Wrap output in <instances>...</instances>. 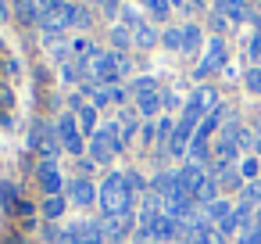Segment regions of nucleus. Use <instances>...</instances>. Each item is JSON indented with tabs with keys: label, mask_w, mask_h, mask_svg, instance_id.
<instances>
[{
	"label": "nucleus",
	"mask_w": 261,
	"mask_h": 244,
	"mask_svg": "<svg viewBox=\"0 0 261 244\" xmlns=\"http://www.w3.org/2000/svg\"><path fill=\"white\" fill-rule=\"evenodd\" d=\"M247 90L250 94H261V69H250L247 72Z\"/></svg>",
	"instance_id": "7c9ffc66"
},
{
	"label": "nucleus",
	"mask_w": 261,
	"mask_h": 244,
	"mask_svg": "<svg viewBox=\"0 0 261 244\" xmlns=\"http://www.w3.org/2000/svg\"><path fill=\"white\" fill-rule=\"evenodd\" d=\"M97 4H104V11H108V15H115V11H118V0H97Z\"/></svg>",
	"instance_id": "ea45409f"
},
{
	"label": "nucleus",
	"mask_w": 261,
	"mask_h": 244,
	"mask_svg": "<svg viewBox=\"0 0 261 244\" xmlns=\"http://www.w3.org/2000/svg\"><path fill=\"white\" fill-rule=\"evenodd\" d=\"M243 205H261V180H250V183H243Z\"/></svg>",
	"instance_id": "393cba45"
},
{
	"label": "nucleus",
	"mask_w": 261,
	"mask_h": 244,
	"mask_svg": "<svg viewBox=\"0 0 261 244\" xmlns=\"http://www.w3.org/2000/svg\"><path fill=\"white\" fill-rule=\"evenodd\" d=\"M200 47V29L197 26H186L182 29V51H197Z\"/></svg>",
	"instance_id": "bb28decb"
},
{
	"label": "nucleus",
	"mask_w": 261,
	"mask_h": 244,
	"mask_svg": "<svg viewBox=\"0 0 261 244\" xmlns=\"http://www.w3.org/2000/svg\"><path fill=\"white\" fill-rule=\"evenodd\" d=\"M68 197H72V205H93V201H97V190H93V183H90L86 176H79V180L68 187Z\"/></svg>",
	"instance_id": "ddd939ff"
},
{
	"label": "nucleus",
	"mask_w": 261,
	"mask_h": 244,
	"mask_svg": "<svg viewBox=\"0 0 261 244\" xmlns=\"http://www.w3.org/2000/svg\"><path fill=\"white\" fill-rule=\"evenodd\" d=\"M111 97H115V90H97V94H93V104L100 108V104H108Z\"/></svg>",
	"instance_id": "e433bc0d"
},
{
	"label": "nucleus",
	"mask_w": 261,
	"mask_h": 244,
	"mask_svg": "<svg viewBox=\"0 0 261 244\" xmlns=\"http://www.w3.org/2000/svg\"><path fill=\"white\" fill-rule=\"evenodd\" d=\"M33 147H40V154L47 158V162H54L58 158V151H61V144H58V137H54V126H36L33 129Z\"/></svg>",
	"instance_id": "0eeeda50"
},
{
	"label": "nucleus",
	"mask_w": 261,
	"mask_h": 244,
	"mask_svg": "<svg viewBox=\"0 0 261 244\" xmlns=\"http://www.w3.org/2000/svg\"><path fill=\"white\" fill-rule=\"evenodd\" d=\"M250 58H261V36L250 40Z\"/></svg>",
	"instance_id": "58836bf2"
},
{
	"label": "nucleus",
	"mask_w": 261,
	"mask_h": 244,
	"mask_svg": "<svg viewBox=\"0 0 261 244\" xmlns=\"http://www.w3.org/2000/svg\"><path fill=\"white\" fill-rule=\"evenodd\" d=\"M222 65H225V43H222V40H211L204 61L197 65V76H211V72H218Z\"/></svg>",
	"instance_id": "9d476101"
},
{
	"label": "nucleus",
	"mask_w": 261,
	"mask_h": 244,
	"mask_svg": "<svg viewBox=\"0 0 261 244\" xmlns=\"http://www.w3.org/2000/svg\"><path fill=\"white\" fill-rule=\"evenodd\" d=\"M133 43H136V47H143V51H150V47L158 43V33H154L150 26H143V22H140V26L133 29Z\"/></svg>",
	"instance_id": "f3484780"
},
{
	"label": "nucleus",
	"mask_w": 261,
	"mask_h": 244,
	"mask_svg": "<svg viewBox=\"0 0 261 244\" xmlns=\"http://www.w3.org/2000/svg\"><path fill=\"white\" fill-rule=\"evenodd\" d=\"M240 176H250V180H254V176H257V158H247V162L240 165Z\"/></svg>",
	"instance_id": "f704fd0d"
},
{
	"label": "nucleus",
	"mask_w": 261,
	"mask_h": 244,
	"mask_svg": "<svg viewBox=\"0 0 261 244\" xmlns=\"http://www.w3.org/2000/svg\"><path fill=\"white\" fill-rule=\"evenodd\" d=\"M72 15H75V8L72 4H65V8H54V11H40V26H43V33H65L68 26H72Z\"/></svg>",
	"instance_id": "39448f33"
},
{
	"label": "nucleus",
	"mask_w": 261,
	"mask_h": 244,
	"mask_svg": "<svg viewBox=\"0 0 261 244\" xmlns=\"http://www.w3.org/2000/svg\"><path fill=\"white\" fill-rule=\"evenodd\" d=\"M250 223H254V208H250V205H236V208H232V215H229L225 223H218V233H222V237H225V233H236V230H243V233H247V230H250Z\"/></svg>",
	"instance_id": "1a4fd4ad"
},
{
	"label": "nucleus",
	"mask_w": 261,
	"mask_h": 244,
	"mask_svg": "<svg viewBox=\"0 0 261 244\" xmlns=\"http://www.w3.org/2000/svg\"><path fill=\"white\" fill-rule=\"evenodd\" d=\"M222 240H225V237L218 233V226H207V223L197 226V233L190 237V244H222Z\"/></svg>",
	"instance_id": "2eb2a0df"
},
{
	"label": "nucleus",
	"mask_w": 261,
	"mask_h": 244,
	"mask_svg": "<svg viewBox=\"0 0 261 244\" xmlns=\"http://www.w3.org/2000/svg\"><path fill=\"white\" fill-rule=\"evenodd\" d=\"M240 244H261V226H257V230L250 226V230H247V233L240 237Z\"/></svg>",
	"instance_id": "c9c22d12"
},
{
	"label": "nucleus",
	"mask_w": 261,
	"mask_h": 244,
	"mask_svg": "<svg viewBox=\"0 0 261 244\" xmlns=\"http://www.w3.org/2000/svg\"><path fill=\"white\" fill-rule=\"evenodd\" d=\"M4 15H8V8H4V0H0V18H4Z\"/></svg>",
	"instance_id": "79ce46f5"
},
{
	"label": "nucleus",
	"mask_w": 261,
	"mask_h": 244,
	"mask_svg": "<svg viewBox=\"0 0 261 244\" xmlns=\"http://www.w3.org/2000/svg\"><path fill=\"white\" fill-rule=\"evenodd\" d=\"M250 147H254V151H261V129L254 133V144H250Z\"/></svg>",
	"instance_id": "a19ab883"
},
{
	"label": "nucleus",
	"mask_w": 261,
	"mask_h": 244,
	"mask_svg": "<svg viewBox=\"0 0 261 244\" xmlns=\"http://www.w3.org/2000/svg\"><path fill=\"white\" fill-rule=\"evenodd\" d=\"M72 26L86 29V26H90V11H86V8H75V15H72Z\"/></svg>",
	"instance_id": "2f4dec72"
},
{
	"label": "nucleus",
	"mask_w": 261,
	"mask_h": 244,
	"mask_svg": "<svg viewBox=\"0 0 261 244\" xmlns=\"http://www.w3.org/2000/svg\"><path fill=\"white\" fill-rule=\"evenodd\" d=\"M154 86H158V83H154L150 76H143V79H136V83H133V90H136V97H143V94H154Z\"/></svg>",
	"instance_id": "c756f323"
},
{
	"label": "nucleus",
	"mask_w": 261,
	"mask_h": 244,
	"mask_svg": "<svg viewBox=\"0 0 261 244\" xmlns=\"http://www.w3.org/2000/svg\"><path fill=\"white\" fill-rule=\"evenodd\" d=\"M190 133H193V129H186V126L179 122V126H175V133H172V140H168V154H182V151H186Z\"/></svg>",
	"instance_id": "a211bd4d"
},
{
	"label": "nucleus",
	"mask_w": 261,
	"mask_h": 244,
	"mask_svg": "<svg viewBox=\"0 0 261 244\" xmlns=\"http://www.w3.org/2000/svg\"><path fill=\"white\" fill-rule=\"evenodd\" d=\"M136 104H140V115L143 119H150V115L161 112V97L158 94H143V97H136Z\"/></svg>",
	"instance_id": "aec40b11"
},
{
	"label": "nucleus",
	"mask_w": 261,
	"mask_h": 244,
	"mask_svg": "<svg viewBox=\"0 0 261 244\" xmlns=\"http://www.w3.org/2000/svg\"><path fill=\"white\" fill-rule=\"evenodd\" d=\"M97 201L108 215H129V205H133V187H129V176L125 172H111L100 190H97Z\"/></svg>",
	"instance_id": "f257e3e1"
},
{
	"label": "nucleus",
	"mask_w": 261,
	"mask_h": 244,
	"mask_svg": "<svg viewBox=\"0 0 261 244\" xmlns=\"http://www.w3.org/2000/svg\"><path fill=\"white\" fill-rule=\"evenodd\" d=\"M218 183H222V187H243V176H240V169L222 165V169H218Z\"/></svg>",
	"instance_id": "b1692460"
},
{
	"label": "nucleus",
	"mask_w": 261,
	"mask_h": 244,
	"mask_svg": "<svg viewBox=\"0 0 261 244\" xmlns=\"http://www.w3.org/2000/svg\"><path fill=\"white\" fill-rule=\"evenodd\" d=\"M129 226H133V219H129V215H108V219L100 223L104 237H111V240H122V237L129 233Z\"/></svg>",
	"instance_id": "4468645a"
},
{
	"label": "nucleus",
	"mask_w": 261,
	"mask_h": 244,
	"mask_svg": "<svg viewBox=\"0 0 261 244\" xmlns=\"http://www.w3.org/2000/svg\"><path fill=\"white\" fill-rule=\"evenodd\" d=\"M243 4H247V0H218V11L229 15L232 22H243V18H247V8H243Z\"/></svg>",
	"instance_id": "dca6fc26"
},
{
	"label": "nucleus",
	"mask_w": 261,
	"mask_h": 244,
	"mask_svg": "<svg viewBox=\"0 0 261 244\" xmlns=\"http://www.w3.org/2000/svg\"><path fill=\"white\" fill-rule=\"evenodd\" d=\"M0 201H4L8 208H18V194H15L11 183H0Z\"/></svg>",
	"instance_id": "c85d7f7f"
},
{
	"label": "nucleus",
	"mask_w": 261,
	"mask_h": 244,
	"mask_svg": "<svg viewBox=\"0 0 261 244\" xmlns=\"http://www.w3.org/2000/svg\"><path fill=\"white\" fill-rule=\"evenodd\" d=\"M204 212H207V219H215V223H225V219H229V215H232V212H229V205H225V201H211V205H207V208H204Z\"/></svg>",
	"instance_id": "a878e982"
},
{
	"label": "nucleus",
	"mask_w": 261,
	"mask_h": 244,
	"mask_svg": "<svg viewBox=\"0 0 261 244\" xmlns=\"http://www.w3.org/2000/svg\"><path fill=\"white\" fill-rule=\"evenodd\" d=\"M75 122H79V129H83V133H90V137H93V133H97V112H93V104L79 108V119H75Z\"/></svg>",
	"instance_id": "412c9836"
},
{
	"label": "nucleus",
	"mask_w": 261,
	"mask_h": 244,
	"mask_svg": "<svg viewBox=\"0 0 261 244\" xmlns=\"http://www.w3.org/2000/svg\"><path fill=\"white\" fill-rule=\"evenodd\" d=\"M222 119H229V112H225V108H215V112L197 126V137H193V144H190V147H207V137L218 129V122H222Z\"/></svg>",
	"instance_id": "9b49d317"
},
{
	"label": "nucleus",
	"mask_w": 261,
	"mask_h": 244,
	"mask_svg": "<svg viewBox=\"0 0 261 244\" xmlns=\"http://www.w3.org/2000/svg\"><path fill=\"white\" fill-rule=\"evenodd\" d=\"M100 240H104L100 223H86V219H79V223H72L68 230H61V240H58V244H100Z\"/></svg>",
	"instance_id": "20e7f679"
},
{
	"label": "nucleus",
	"mask_w": 261,
	"mask_h": 244,
	"mask_svg": "<svg viewBox=\"0 0 261 244\" xmlns=\"http://www.w3.org/2000/svg\"><path fill=\"white\" fill-rule=\"evenodd\" d=\"M58 137H61L65 151H72V154H83V133H79V122H75V115H65V119H58Z\"/></svg>",
	"instance_id": "423d86ee"
},
{
	"label": "nucleus",
	"mask_w": 261,
	"mask_h": 244,
	"mask_svg": "<svg viewBox=\"0 0 261 244\" xmlns=\"http://www.w3.org/2000/svg\"><path fill=\"white\" fill-rule=\"evenodd\" d=\"M111 40H115V47H129V29H111Z\"/></svg>",
	"instance_id": "473e14b6"
},
{
	"label": "nucleus",
	"mask_w": 261,
	"mask_h": 244,
	"mask_svg": "<svg viewBox=\"0 0 261 244\" xmlns=\"http://www.w3.org/2000/svg\"><path fill=\"white\" fill-rule=\"evenodd\" d=\"M65 208H68V201H65L61 194H54V197H47V201H43V215H47V219H58Z\"/></svg>",
	"instance_id": "5701e85b"
},
{
	"label": "nucleus",
	"mask_w": 261,
	"mask_h": 244,
	"mask_svg": "<svg viewBox=\"0 0 261 244\" xmlns=\"http://www.w3.org/2000/svg\"><path fill=\"white\" fill-rule=\"evenodd\" d=\"M36 180H40V187L47 190V197H54V194H61V169H58V162H40L36 165Z\"/></svg>",
	"instance_id": "6e6552de"
},
{
	"label": "nucleus",
	"mask_w": 261,
	"mask_h": 244,
	"mask_svg": "<svg viewBox=\"0 0 261 244\" xmlns=\"http://www.w3.org/2000/svg\"><path fill=\"white\" fill-rule=\"evenodd\" d=\"M122 151V137H118V126H104L90 137V158L93 162H111V154Z\"/></svg>",
	"instance_id": "f03ea898"
},
{
	"label": "nucleus",
	"mask_w": 261,
	"mask_h": 244,
	"mask_svg": "<svg viewBox=\"0 0 261 244\" xmlns=\"http://www.w3.org/2000/svg\"><path fill=\"white\" fill-rule=\"evenodd\" d=\"M165 43L168 47H182V29H168L165 33Z\"/></svg>",
	"instance_id": "72a5a7b5"
},
{
	"label": "nucleus",
	"mask_w": 261,
	"mask_h": 244,
	"mask_svg": "<svg viewBox=\"0 0 261 244\" xmlns=\"http://www.w3.org/2000/svg\"><path fill=\"white\" fill-rule=\"evenodd\" d=\"M15 15L22 22H36L40 18V4H36V0H15Z\"/></svg>",
	"instance_id": "6ab92c4d"
},
{
	"label": "nucleus",
	"mask_w": 261,
	"mask_h": 244,
	"mask_svg": "<svg viewBox=\"0 0 261 244\" xmlns=\"http://www.w3.org/2000/svg\"><path fill=\"white\" fill-rule=\"evenodd\" d=\"M154 18H168V0H140Z\"/></svg>",
	"instance_id": "cd10ccee"
},
{
	"label": "nucleus",
	"mask_w": 261,
	"mask_h": 244,
	"mask_svg": "<svg viewBox=\"0 0 261 244\" xmlns=\"http://www.w3.org/2000/svg\"><path fill=\"white\" fill-rule=\"evenodd\" d=\"M179 183H182V187H186V190H190V194L197 197V194H200V187L207 183V176H204V169H200L197 162H190V165H186V169L179 172Z\"/></svg>",
	"instance_id": "f8f14e48"
},
{
	"label": "nucleus",
	"mask_w": 261,
	"mask_h": 244,
	"mask_svg": "<svg viewBox=\"0 0 261 244\" xmlns=\"http://www.w3.org/2000/svg\"><path fill=\"white\" fill-rule=\"evenodd\" d=\"M15 212H18V215H25V219H29V215H33V205H29V201H18V208H15Z\"/></svg>",
	"instance_id": "4c0bfd02"
},
{
	"label": "nucleus",
	"mask_w": 261,
	"mask_h": 244,
	"mask_svg": "<svg viewBox=\"0 0 261 244\" xmlns=\"http://www.w3.org/2000/svg\"><path fill=\"white\" fill-rule=\"evenodd\" d=\"M83 76H93L100 83H111L118 76V54H104V51H93L90 61L83 65Z\"/></svg>",
	"instance_id": "7ed1b4c3"
},
{
	"label": "nucleus",
	"mask_w": 261,
	"mask_h": 244,
	"mask_svg": "<svg viewBox=\"0 0 261 244\" xmlns=\"http://www.w3.org/2000/svg\"><path fill=\"white\" fill-rule=\"evenodd\" d=\"M133 133H136V115H133V112H122V119H118V137H122V144H129Z\"/></svg>",
	"instance_id": "4be33fe9"
}]
</instances>
